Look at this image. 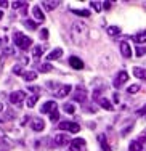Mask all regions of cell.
<instances>
[{"mask_svg":"<svg viewBox=\"0 0 146 151\" xmlns=\"http://www.w3.org/2000/svg\"><path fill=\"white\" fill-rule=\"evenodd\" d=\"M71 37H72V40L76 42L77 45L87 44V40H88V27L85 26L84 23L77 21V23L72 26V31H71Z\"/></svg>","mask_w":146,"mask_h":151,"instance_id":"6da1fadb","label":"cell"},{"mask_svg":"<svg viewBox=\"0 0 146 151\" xmlns=\"http://www.w3.org/2000/svg\"><path fill=\"white\" fill-rule=\"evenodd\" d=\"M13 39H15V45H18L21 50H27L31 45H32V39L27 37V35H24L23 32H15Z\"/></svg>","mask_w":146,"mask_h":151,"instance_id":"7a4b0ae2","label":"cell"},{"mask_svg":"<svg viewBox=\"0 0 146 151\" xmlns=\"http://www.w3.org/2000/svg\"><path fill=\"white\" fill-rule=\"evenodd\" d=\"M24 98H26V93H24L23 90H16V92L10 93V101H11V105H15V106H19L21 103L24 101Z\"/></svg>","mask_w":146,"mask_h":151,"instance_id":"3957f363","label":"cell"},{"mask_svg":"<svg viewBox=\"0 0 146 151\" xmlns=\"http://www.w3.org/2000/svg\"><path fill=\"white\" fill-rule=\"evenodd\" d=\"M58 127L61 129V130H69V132H72V134H77V132L80 130V125L77 124V122H59L58 124Z\"/></svg>","mask_w":146,"mask_h":151,"instance_id":"277c9868","label":"cell"},{"mask_svg":"<svg viewBox=\"0 0 146 151\" xmlns=\"http://www.w3.org/2000/svg\"><path fill=\"white\" fill-rule=\"evenodd\" d=\"M127 81H129V73H127V71H119V74L114 79V87H120V85L125 84Z\"/></svg>","mask_w":146,"mask_h":151,"instance_id":"5b68a950","label":"cell"},{"mask_svg":"<svg viewBox=\"0 0 146 151\" xmlns=\"http://www.w3.org/2000/svg\"><path fill=\"white\" fill-rule=\"evenodd\" d=\"M71 151H82L85 146V140L84 138H74L71 140Z\"/></svg>","mask_w":146,"mask_h":151,"instance_id":"8992f818","label":"cell"},{"mask_svg":"<svg viewBox=\"0 0 146 151\" xmlns=\"http://www.w3.org/2000/svg\"><path fill=\"white\" fill-rule=\"evenodd\" d=\"M71 90H72V87H71L69 84H67V85H61V87L58 88V92L55 93V96H56V98H64V96H67L71 93Z\"/></svg>","mask_w":146,"mask_h":151,"instance_id":"52a82bcc","label":"cell"},{"mask_svg":"<svg viewBox=\"0 0 146 151\" xmlns=\"http://www.w3.org/2000/svg\"><path fill=\"white\" fill-rule=\"evenodd\" d=\"M58 109V106H56V103L53 101V100H50V101H45L44 105L40 108V113H52V111Z\"/></svg>","mask_w":146,"mask_h":151,"instance_id":"ba28073f","label":"cell"},{"mask_svg":"<svg viewBox=\"0 0 146 151\" xmlns=\"http://www.w3.org/2000/svg\"><path fill=\"white\" fill-rule=\"evenodd\" d=\"M85 98H87V90H85L84 87H77V90H76V95H74V100L76 101H85Z\"/></svg>","mask_w":146,"mask_h":151,"instance_id":"9c48e42d","label":"cell"},{"mask_svg":"<svg viewBox=\"0 0 146 151\" xmlns=\"http://www.w3.org/2000/svg\"><path fill=\"white\" fill-rule=\"evenodd\" d=\"M67 142H69V135H67V134H58V135H55V143L58 146L67 145Z\"/></svg>","mask_w":146,"mask_h":151,"instance_id":"30bf717a","label":"cell"},{"mask_svg":"<svg viewBox=\"0 0 146 151\" xmlns=\"http://www.w3.org/2000/svg\"><path fill=\"white\" fill-rule=\"evenodd\" d=\"M120 53H122L124 58H130L132 56V48L127 42H120Z\"/></svg>","mask_w":146,"mask_h":151,"instance_id":"8fae6325","label":"cell"},{"mask_svg":"<svg viewBox=\"0 0 146 151\" xmlns=\"http://www.w3.org/2000/svg\"><path fill=\"white\" fill-rule=\"evenodd\" d=\"M32 15L35 18V21H39V23L45 21V15H44V12L40 10V6H34V8H32Z\"/></svg>","mask_w":146,"mask_h":151,"instance_id":"7c38bea8","label":"cell"},{"mask_svg":"<svg viewBox=\"0 0 146 151\" xmlns=\"http://www.w3.org/2000/svg\"><path fill=\"white\" fill-rule=\"evenodd\" d=\"M69 64L74 68V69H79V71L82 69V68H84V63H82V60L77 58V56H71V58H69Z\"/></svg>","mask_w":146,"mask_h":151,"instance_id":"4fadbf2b","label":"cell"},{"mask_svg":"<svg viewBox=\"0 0 146 151\" xmlns=\"http://www.w3.org/2000/svg\"><path fill=\"white\" fill-rule=\"evenodd\" d=\"M31 127H32L35 132H42L45 129V124H44V121H40V119H32V122H31Z\"/></svg>","mask_w":146,"mask_h":151,"instance_id":"5bb4252c","label":"cell"},{"mask_svg":"<svg viewBox=\"0 0 146 151\" xmlns=\"http://www.w3.org/2000/svg\"><path fill=\"white\" fill-rule=\"evenodd\" d=\"M98 103H99V106H101L103 109L112 111V103L109 101V100H106V98H98Z\"/></svg>","mask_w":146,"mask_h":151,"instance_id":"9a60e30c","label":"cell"},{"mask_svg":"<svg viewBox=\"0 0 146 151\" xmlns=\"http://www.w3.org/2000/svg\"><path fill=\"white\" fill-rule=\"evenodd\" d=\"M133 76L138 79L146 81V69H143V68H133Z\"/></svg>","mask_w":146,"mask_h":151,"instance_id":"2e32d148","label":"cell"},{"mask_svg":"<svg viewBox=\"0 0 146 151\" xmlns=\"http://www.w3.org/2000/svg\"><path fill=\"white\" fill-rule=\"evenodd\" d=\"M61 56H63V50H61V48H55V50H53V52L48 55V60H50V61H53V60L61 58Z\"/></svg>","mask_w":146,"mask_h":151,"instance_id":"e0dca14e","label":"cell"},{"mask_svg":"<svg viewBox=\"0 0 146 151\" xmlns=\"http://www.w3.org/2000/svg\"><path fill=\"white\" fill-rule=\"evenodd\" d=\"M133 40L137 42V44H145L146 42V31H141V32H138L137 35H133Z\"/></svg>","mask_w":146,"mask_h":151,"instance_id":"ac0fdd59","label":"cell"},{"mask_svg":"<svg viewBox=\"0 0 146 151\" xmlns=\"http://www.w3.org/2000/svg\"><path fill=\"white\" fill-rule=\"evenodd\" d=\"M11 55H15V48H13L11 45H6L2 52V56L5 58V56H11Z\"/></svg>","mask_w":146,"mask_h":151,"instance_id":"d6986e66","label":"cell"},{"mask_svg":"<svg viewBox=\"0 0 146 151\" xmlns=\"http://www.w3.org/2000/svg\"><path fill=\"white\" fill-rule=\"evenodd\" d=\"M23 77H24V81H27V82L35 81V79H37V73H34V71H29V73H24Z\"/></svg>","mask_w":146,"mask_h":151,"instance_id":"ffe728a7","label":"cell"},{"mask_svg":"<svg viewBox=\"0 0 146 151\" xmlns=\"http://www.w3.org/2000/svg\"><path fill=\"white\" fill-rule=\"evenodd\" d=\"M98 140H99V143H101V150H103V151H111V148H109V145H108V142H106V138H104V135H99Z\"/></svg>","mask_w":146,"mask_h":151,"instance_id":"44dd1931","label":"cell"},{"mask_svg":"<svg viewBox=\"0 0 146 151\" xmlns=\"http://www.w3.org/2000/svg\"><path fill=\"white\" fill-rule=\"evenodd\" d=\"M58 5H59V2H42V6H45V8L50 10V12H52V10H55Z\"/></svg>","mask_w":146,"mask_h":151,"instance_id":"7402d4cb","label":"cell"},{"mask_svg":"<svg viewBox=\"0 0 146 151\" xmlns=\"http://www.w3.org/2000/svg\"><path fill=\"white\" fill-rule=\"evenodd\" d=\"M106 31H108V34L111 35V37H114V35H117V34H120V27H117V26H109Z\"/></svg>","mask_w":146,"mask_h":151,"instance_id":"603a6c76","label":"cell"},{"mask_svg":"<svg viewBox=\"0 0 146 151\" xmlns=\"http://www.w3.org/2000/svg\"><path fill=\"white\" fill-rule=\"evenodd\" d=\"M37 100H39V95L29 96V98H27V108H34V106H35V103H37Z\"/></svg>","mask_w":146,"mask_h":151,"instance_id":"cb8c5ba5","label":"cell"},{"mask_svg":"<svg viewBox=\"0 0 146 151\" xmlns=\"http://www.w3.org/2000/svg\"><path fill=\"white\" fill-rule=\"evenodd\" d=\"M72 13L77 15V16H84V18L90 16V12H88V10H72Z\"/></svg>","mask_w":146,"mask_h":151,"instance_id":"d4e9b609","label":"cell"},{"mask_svg":"<svg viewBox=\"0 0 146 151\" xmlns=\"http://www.w3.org/2000/svg\"><path fill=\"white\" fill-rule=\"evenodd\" d=\"M129 151H141V143L140 142H132Z\"/></svg>","mask_w":146,"mask_h":151,"instance_id":"484cf974","label":"cell"},{"mask_svg":"<svg viewBox=\"0 0 146 151\" xmlns=\"http://www.w3.org/2000/svg\"><path fill=\"white\" fill-rule=\"evenodd\" d=\"M135 53H137V56H143V55H146V45H145V47H143V45H138L137 50H135Z\"/></svg>","mask_w":146,"mask_h":151,"instance_id":"4316f807","label":"cell"},{"mask_svg":"<svg viewBox=\"0 0 146 151\" xmlns=\"http://www.w3.org/2000/svg\"><path fill=\"white\" fill-rule=\"evenodd\" d=\"M42 53H44V47H35L34 52H32V55H34V58H40Z\"/></svg>","mask_w":146,"mask_h":151,"instance_id":"83f0119b","label":"cell"},{"mask_svg":"<svg viewBox=\"0 0 146 151\" xmlns=\"http://www.w3.org/2000/svg\"><path fill=\"white\" fill-rule=\"evenodd\" d=\"M138 90H140V84H133V85H130L129 88H127V93H137Z\"/></svg>","mask_w":146,"mask_h":151,"instance_id":"f1b7e54d","label":"cell"},{"mask_svg":"<svg viewBox=\"0 0 146 151\" xmlns=\"http://www.w3.org/2000/svg\"><path fill=\"white\" fill-rule=\"evenodd\" d=\"M58 119H59V113H58V109L52 111V113H50V121H52V122H56Z\"/></svg>","mask_w":146,"mask_h":151,"instance_id":"f546056e","label":"cell"},{"mask_svg":"<svg viewBox=\"0 0 146 151\" xmlns=\"http://www.w3.org/2000/svg\"><path fill=\"white\" fill-rule=\"evenodd\" d=\"M39 69H40L42 71V73H50V71H53V66H52V64H42V66L40 68H39Z\"/></svg>","mask_w":146,"mask_h":151,"instance_id":"4dcf8cb0","label":"cell"},{"mask_svg":"<svg viewBox=\"0 0 146 151\" xmlns=\"http://www.w3.org/2000/svg\"><path fill=\"white\" fill-rule=\"evenodd\" d=\"M64 111H66L67 114H74L76 108H74V105H71V103H66V105H64Z\"/></svg>","mask_w":146,"mask_h":151,"instance_id":"1f68e13d","label":"cell"},{"mask_svg":"<svg viewBox=\"0 0 146 151\" xmlns=\"http://www.w3.org/2000/svg\"><path fill=\"white\" fill-rule=\"evenodd\" d=\"M21 6H27L26 2H13V8H21Z\"/></svg>","mask_w":146,"mask_h":151,"instance_id":"d6a6232c","label":"cell"},{"mask_svg":"<svg viewBox=\"0 0 146 151\" xmlns=\"http://www.w3.org/2000/svg\"><path fill=\"white\" fill-rule=\"evenodd\" d=\"M24 26L29 27V29H35V27H37V24L32 23V21H24Z\"/></svg>","mask_w":146,"mask_h":151,"instance_id":"836d02e7","label":"cell"},{"mask_svg":"<svg viewBox=\"0 0 146 151\" xmlns=\"http://www.w3.org/2000/svg\"><path fill=\"white\" fill-rule=\"evenodd\" d=\"M40 39L47 40V39H48V29H42V31H40Z\"/></svg>","mask_w":146,"mask_h":151,"instance_id":"e575fe53","label":"cell"},{"mask_svg":"<svg viewBox=\"0 0 146 151\" xmlns=\"http://www.w3.org/2000/svg\"><path fill=\"white\" fill-rule=\"evenodd\" d=\"M90 5L93 6V10H95V12H101V6H99V2H92Z\"/></svg>","mask_w":146,"mask_h":151,"instance_id":"d590c367","label":"cell"},{"mask_svg":"<svg viewBox=\"0 0 146 151\" xmlns=\"http://www.w3.org/2000/svg\"><path fill=\"white\" fill-rule=\"evenodd\" d=\"M13 74H23V71H21V66H13Z\"/></svg>","mask_w":146,"mask_h":151,"instance_id":"8d00e7d4","label":"cell"},{"mask_svg":"<svg viewBox=\"0 0 146 151\" xmlns=\"http://www.w3.org/2000/svg\"><path fill=\"white\" fill-rule=\"evenodd\" d=\"M138 142H140L141 145H143V143H146V134H143V135H141V137H140V140H138Z\"/></svg>","mask_w":146,"mask_h":151,"instance_id":"74e56055","label":"cell"},{"mask_svg":"<svg viewBox=\"0 0 146 151\" xmlns=\"http://www.w3.org/2000/svg\"><path fill=\"white\" fill-rule=\"evenodd\" d=\"M112 96H114V98H112V100H114V103H119V93H114Z\"/></svg>","mask_w":146,"mask_h":151,"instance_id":"f35d334b","label":"cell"},{"mask_svg":"<svg viewBox=\"0 0 146 151\" xmlns=\"http://www.w3.org/2000/svg\"><path fill=\"white\" fill-rule=\"evenodd\" d=\"M103 6H104L106 10H109V8H111V2H104V3H103Z\"/></svg>","mask_w":146,"mask_h":151,"instance_id":"ab89813d","label":"cell"},{"mask_svg":"<svg viewBox=\"0 0 146 151\" xmlns=\"http://www.w3.org/2000/svg\"><path fill=\"white\" fill-rule=\"evenodd\" d=\"M138 114H146V106H145V108H141V109L138 111Z\"/></svg>","mask_w":146,"mask_h":151,"instance_id":"60d3db41","label":"cell"},{"mask_svg":"<svg viewBox=\"0 0 146 151\" xmlns=\"http://www.w3.org/2000/svg\"><path fill=\"white\" fill-rule=\"evenodd\" d=\"M0 5H2V6H6V5H8V3H6L5 0H0Z\"/></svg>","mask_w":146,"mask_h":151,"instance_id":"b9f144b4","label":"cell"},{"mask_svg":"<svg viewBox=\"0 0 146 151\" xmlns=\"http://www.w3.org/2000/svg\"><path fill=\"white\" fill-rule=\"evenodd\" d=\"M3 109H5V105H3V103H0V113H2Z\"/></svg>","mask_w":146,"mask_h":151,"instance_id":"7bdbcfd3","label":"cell"},{"mask_svg":"<svg viewBox=\"0 0 146 151\" xmlns=\"http://www.w3.org/2000/svg\"><path fill=\"white\" fill-rule=\"evenodd\" d=\"M2 18H3V12H0V19H2Z\"/></svg>","mask_w":146,"mask_h":151,"instance_id":"ee69618b","label":"cell"}]
</instances>
